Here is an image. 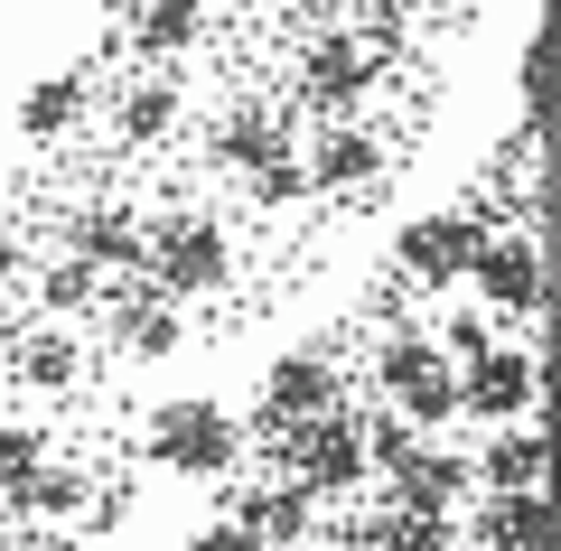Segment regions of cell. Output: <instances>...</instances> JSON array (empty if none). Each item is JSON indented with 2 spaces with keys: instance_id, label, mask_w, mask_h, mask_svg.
<instances>
[{
  "instance_id": "6da1fadb",
  "label": "cell",
  "mask_w": 561,
  "mask_h": 551,
  "mask_svg": "<svg viewBox=\"0 0 561 551\" xmlns=\"http://www.w3.org/2000/svg\"><path fill=\"white\" fill-rule=\"evenodd\" d=\"M140 272H150V290H160L169 309L225 299L234 290V234H225L216 216H197V206H179V216H160L140 234Z\"/></svg>"
},
{
  "instance_id": "7a4b0ae2",
  "label": "cell",
  "mask_w": 561,
  "mask_h": 551,
  "mask_svg": "<svg viewBox=\"0 0 561 551\" xmlns=\"http://www.w3.org/2000/svg\"><path fill=\"white\" fill-rule=\"evenodd\" d=\"M150 468L169 477H234L243 468V421L225 402H160L150 412Z\"/></svg>"
},
{
  "instance_id": "3957f363",
  "label": "cell",
  "mask_w": 561,
  "mask_h": 551,
  "mask_svg": "<svg viewBox=\"0 0 561 551\" xmlns=\"http://www.w3.org/2000/svg\"><path fill=\"white\" fill-rule=\"evenodd\" d=\"M534 412H542V346H486L459 365V421L505 431V421H534Z\"/></svg>"
},
{
  "instance_id": "277c9868",
  "label": "cell",
  "mask_w": 561,
  "mask_h": 551,
  "mask_svg": "<svg viewBox=\"0 0 561 551\" xmlns=\"http://www.w3.org/2000/svg\"><path fill=\"white\" fill-rule=\"evenodd\" d=\"M486 216H468V206H431V216H402L393 234V272L412 280V290H449V280L468 272V253H478Z\"/></svg>"
},
{
  "instance_id": "5b68a950",
  "label": "cell",
  "mask_w": 561,
  "mask_h": 551,
  "mask_svg": "<svg viewBox=\"0 0 561 551\" xmlns=\"http://www.w3.org/2000/svg\"><path fill=\"white\" fill-rule=\"evenodd\" d=\"M365 94H375V38L356 28H319L300 47V103H319L328 122H356Z\"/></svg>"
},
{
  "instance_id": "8992f818",
  "label": "cell",
  "mask_w": 561,
  "mask_h": 551,
  "mask_svg": "<svg viewBox=\"0 0 561 551\" xmlns=\"http://www.w3.org/2000/svg\"><path fill=\"white\" fill-rule=\"evenodd\" d=\"M459 280L478 290L486 318H542V243L534 234H478Z\"/></svg>"
},
{
  "instance_id": "52a82bcc",
  "label": "cell",
  "mask_w": 561,
  "mask_h": 551,
  "mask_svg": "<svg viewBox=\"0 0 561 551\" xmlns=\"http://www.w3.org/2000/svg\"><path fill=\"white\" fill-rule=\"evenodd\" d=\"M346 402V383H337V365H328L319 346H290V355H272L262 365V431H300V421H319V412H337Z\"/></svg>"
},
{
  "instance_id": "ba28073f",
  "label": "cell",
  "mask_w": 561,
  "mask_h": 551,
  "mask_svg": "<svg viewBox=\"0 0 561 551\" xmlns=\"http://www.w3.org/2000/svg\"><path fill=\"white\" fill-rule=\"evenodd\" d=\"M290 486H309L328 505V495H356L365 486V439H356V412H319V421H300V431H290Z\"/></svg>"
},
{
  "instance_id": "9c48e42d",
  "label": "cell",
  "mask_w": 561,
  "mask_h": 551,
  "mask_svg": "<svg viewBox=\"0 0 561 551\" xmlns=\"http://www.w3.org/2000/svg\"><path fill=\"white\" fill-rule=\"evenodd\" d=\"M300 177H309V197H356V187H375V177H383V140L365 131V122H319Z\"/></svg>"
},
{
  "instance_id": "30bf717a",
  "label": "cell",
  "mask_w": 561,
  "mask_h": 551,
  "mask_svg": "<svg viewBox=\"0 0 561 551\" xmlns=\"http://www.w3.org/2000/svg\"><path fill=\"white\" fill-rule=\"evenodd\" d=\"M383 495H393V514H440V524H449V514H459L468 495H478V468H468L459 449H440V439H421V449H412V468H402Z\"/></svg>"
},
{
  "instance_id": "8fae6325",
  "label": "cell",
  "mask_w": 561,
  "mask_h": 551,
  "mask_svg": "<svg viewBox=\"0 0 561 551\" xmlns=\"http://www.w3.org/2000/svg\"><path fill=\"white\" fill-rule=\"evenodd\" d=\"M225 524L253 532L262 551H290V542H319V495L309 486H243L234 505H225Z\"/></svg>"
},
{
  "instance_id": "7c38bea8",
  "label": "cell",
  "mask_w": 561,
  "mask_h": 551,
  "mask_svg": "<svg viewBox=\"0 0 561 551\" xmlns=\"http://www.w3.org/2000/svg\"><path fill=\"white\" fill-rule=\"evenodd\" d=\"M206 150H216L225 177H253V169H272V159H290V122H280L272 103H234V113L206 131Z\"/></svg>"
},
{
  "instance_id": "4fadbf2b",
  "label": "cell",
  "mask_w": 561,
  "mask_h": 551,
  "mask_svg": "<svg viewBox=\"0 0 561 551\" xmlns=\"http://www.w3.org/2000/svg\"><path fill=\"white\" fill-rule=\"evenodd\" d=\"M66 262H84V272H140V225L131 206H76L66 216Z\"/></svg>"
},
{
  "instance_id": "5bb4252c",
  "label": "cell",
  "mask_w": 561,
  "mask_h": 551,
  "mask_svg": "<svg viewBox=\"0 0 561 551\" xmlns=\"http://www.w3.org/2000/svg\"><path fill=\"white\" fill-rule=\"evenodd\" d=\"M478 468L486 495H542V468H552V449H542L534 421H505V431H486V449L468 458Z\"/></svg>"
},
{
  "instance_id": "9a60e30c",
  "label": "cell",
  "mask_w": 561,
  "mask_h": 551,
  "mask_svg": "<svg viewBox=\"0 0 561 551\" xmlns=\"http://www.w3.org/2000/svg\"><path fill=\"white\" fill-rule=\"evenodd\" d=\"M179 113H187V84L169 76V66H160V76H131V84L113 94V131L131 140V150L169 140V131H179Z\"/></svg>"
},
{
  "instance_id": "2e32d148",
  "label": "cell",
  "mask_w": 561,
  "mask_h": 551,
  "mask_svg": "<svg viewBox=\"0 0 561 551\" xmlns=\"http://www.w3.org/2000/svg\"><path fill=\"white\" fill-rule=\"evenodd\" d=\"M113 336H122L131 365H160V355L187 346V309H169L160 290H122V299H113Z\"/></svg>"
},
{
  "instance_id": "e0dca14e",
  "label": "cell",
  "mask_w": 561,
  "mask_h": 551,
  "mask_svg": "<svg viewBox=\"0 0 561 551\" xmlns=\"http://www.w3.org/2000/svg\"><path fill=\"white\" fill-rule=\"evenodd\" d=\"M552 542V495H486L459 551H542Z\"/></svg>"
},
{
  "instance_id": "ac0fdd59",
  "label": "cell",
  "mask_w": 561,
  "mask_h": 551,
  "mask_svg": "<svg viewBox=\"0 0 561 551\" xmlns=\"http://www.w3.org/2000/svg\"><path fill=\"white\" fill-rule=\"evenodd\" d=\"M431 375H449V355L431 346V328H383V346H375V383H383V412L393 402H412Z\"/></svg>"
},
{
  "instance_id": "d6986e66",
  "label": "cell",
  "mask_w": 561,
  "mask_h": 551,
  "mask_svg": "<svg viewBox=\"0 0 561 551\" xmlns=\"http://www.w3.org/2000/svg\"><path fill=\"white\" fill-rule=\"evenodd\" d=\"M197 38H206V0H131V47H140L150 66L187 57Z\"/></svg>"
},
{
  "instance_id": "ffe728a7",
  "label": "cell",
  "mask_w": 561,
  "mask_h": 551,
  "mask_svg": "<svg viewBox=\"0 0 561 551\" xmlns=\"http://www.w3.org/2000/svg\"><path fill=\"white\" fill-rule=\"evenodd\" d=\"M84 103H94V84H84L76 66H66V76H38L20 94V140H66L84 122Z\"/></svg>"
},
{
  "instance_id": "44dd1931",
  "label": "cell",
  "mask_w": 561,
  "mask_h": 551,
  "mask_svg": "<svg viewBox=\"0 0 561 551\" xmlns=\"http://www.w3.org/2000/svg\"><path fill=\"white\" fill-rule=\"evenodd\" d=\"M10 375H20L28 393H66V383L84 375V346H76V328H47V318H38V328L20 336V355H10Z\"/></svg>"
},
{
  "instance_id": "7402d4cb",
  "label": "cell",
  "mask_w": 561,
  "mask_h": 551,
  "mask_svg": "<svg viewBox=\"0 0 561 551\" xmlns=\"http://www.w3.org/2000/svg\"><path fill=\"white\" fill-rule=\"evenodd\" d=\"M84 495H94V486H84L76 468H57V458H47V468L10 495V514H28V524H84Z\"/></svg>"
},
{
  "instance_id": "603a6c76",
  "label": "cell",
  "mask_w": 561,
  "mask_h": 551,
  "mask_svg": "<svg viewBox=\"0 0 561 551\" xmlns=\"http://www.w3.org/2000/svg\"><path fill=\"white\" fill-rule=\"evenodd\" d=\"M356 439H365V486H393V477L412 468V449H421V431H412V421H393V412L356 421Z\"/></svg>"
},
{
  "instance_id": "cb8c5ba5",
  "label": "cell",
  "mask_w": 561,
  "mask_h": 551,
  "mask_svg": "<svg viewBox=\"0 0 561 551\" xmlns=\"http://www.w3.org/2000/svg\"><path fill=\"white\" fill-rule=\"evenodd\" d=\"M38 468H47V431L38 421H0V505H10Z\"/></svg>"
},
{
  "instance_id": "d4e9b609",
  "label": "cell",
  "mask_w": 561,
  "mask_h": 551,
  "mask_svg": "<svg viewBox=\"0 0 561 551\" xmlns=\"http://www.w3.org/2000/svg\"><path fill=\"white\" fill-rule=\"evenodd\" d=\"M38 299H47V328H57V318L94 309V299H103V280L84 272V262H47V272H38Z\"/></svg>"
},
{
  "instance_id": "484cf974",
  "label": "cell",
  "mask_w": 561,
  "mask_h": 551,
  "mask_svg": "<svg viewBox=\"0 0 561 551\" xmlns=\"http://www.w3.org/2000/svg\"><path fill=\"white\" fill-rule=\"evenodd\" d=\"M243 197H253L262 216H272V206H309V177H300V150H290V159H272V169H253V177H243Z\"/></svg>"
},
{
  "instance_id": "4316f807",
  "label": "cell",
  "mask_w": 561,
  "mask_h": 551,
  "mask_svg": "<svg viewBox=\"0 0 561 551\" xmlns=\"http://www.w3.org/2000/svg\"><path fill=\"white\" fill-rule=\"evenodd\" d=\"M431 346H440L449 365H468V355H486V346H496V318H486V309H459L440 336H431Z\"/></svg>"
},
{
  "instance_id": "83f0119b",
  "label": "cell",
  "mask_w": 561,
  "mask_h": 551,
  "mask_svg": "<svg viewBox=\"0 0 561 551\" xmlns=\"http://www.w3.org/2000/svg\"><path fill=\"white\" fill-rule=\"evenodd\" d=\"M187 551H262V542H253V532H234V524H206Z\"/></svg>"
},
{
  "instance_id": "f1b7e54d",
  "label": "cell",
  "mask_w": 561,
  "mask_h": 551,
  "mask_svg": "<svg viewBox=\"0 0 561 551\" xmlns=\"http://www.w3.org/2000/svg\"><path fill=\"white\" fill-rule=\"evenodd\" d=\"M28 272V253H20V234H10V225H0V290H10V280Z\"/></svg>"
},
{
  "instance_id": "f546056e",
  "label": "cell",
  "mask_w": 561,
  "mask_h": 551,
  "mask_svg": "<svg viewBox=\"0 0 561 551\" xmlns=\"http://www.w3.org/2000/svg\"><path fill=\"white\" fill-rule=\"evenodd\" d=\"M290 551H328V542H290Z\"/></svg>"
}]
</instances>
